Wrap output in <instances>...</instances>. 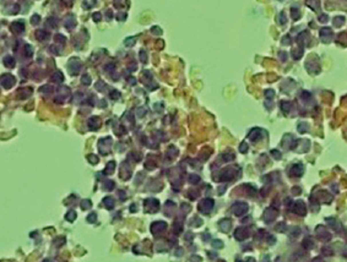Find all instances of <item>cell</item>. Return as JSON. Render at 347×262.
<instances>
[{"instance_id": "cell-5", "label": "cell", "mask_w": 347, "mask_h": 262, "mask_svg": "<svg viewBox=\"0 0 347 262\" xmlns=\"http://www.w3.org/2000/svg\"><path fill=\"white\" fill-rule=\"evenodd\" d=\"M75 217H76V214L71 211V212H70V213H69L68 216H66V219H69V221H74V219H75Z\"/></svg>"}, {"instance_id": "cell-10", "label": "cell", "mask_w": 347, "mask_h": 262, "mask_svg": "<svg viewBox=\"0 0 347 262\" xmlns=\"http://www.w3.org/2000/svg\"><path fill=\"white\" fill-rule=\"evenodd\" d=\"M93 20L94 21H99V20H101V14H94L93 15Z\"/></svg>"}, {"instance_id": "cell-2", "label": "cell", "mask_w": 347, "mask_h": 262, "mask_svg": "<svg viewBox=\"0 0 347 262\" xmlns=\"http://www.w3.org/2000/svg\"><path fill=\"white\" fill-rule=\"evenodd\" d=\"M23 28H25V26H23V22H22V21H16V22H14V23L11 25V29H12V31H14L15 33L22 32Z\"/></svg>"}, {"instance_id": "cell-7", "label": "cell", "mask_w": 347, "mask_h": 262, "mask_svg": "<svg viewBox=\"0 0 347 262\" xmlns=\"http://www.w3.org/2000/svg\"><path fill=\"white\" fill-rule=\"evenodd\" d=\"M31 21H32V23H38V21H40V16L38 15H34V16H32V19H31Z\"/></svg>"}, {"instance_id": "cell-4", "label": "cell", "mask_w": 347, "mask_h": 262, "mask_svg": "<svg viewBox=\"0 0 347 262\" xmlns=\"http://www.w3.org/2000/svg\"><path fill=\"white\" fill-rule=\"evenodd\" d=\"M36 36L40 41H43V39H46V38H48V33H47L46 31H37Z\"/></svg>"}, {"instance_id": "cell-3", "label": "cell", "mask_w": 347, "mask_h": 262, "mask_svg": "<svg viewBox=\"0 0 347 262\" xmlns=\"http://www.w3.org/2000/svg\"><path fill=\"white\" fill-rule=\"evenodd\" d=\"M4 64H5V66H7V67H14L15 66V60L12 57H5L4 58Z\"/></svg>"}, {"instance_id": "cell-1", "label": "cell", "mask_w": 347, "mask_h": 262, "mask_svg": "<svg viewBox=\"0 0 347 262\" xmlns=\"http://www.w3.org/2000/svg\"><path fill=\"white\" fill-rule=\"evenodd\" d=\"M1 83L4 85L5 88H10L11 86H14L15 83V77L11 76L10 74H5L1 76Z\"/></svg>"}, {"instance_id": "cell-11", "label": "cell", "mask_w": 347, "mask_h": 262, "mask_svg": "<svg viewBox=\"0 0 347 262\" xmlns=\"http://www.w3.org/2000/svg\"><path fill=\"white\" fill-rule=\"evenodd\" d=\"M240 151H242V152L247 151V146H245V145H242V146H240Z\"/></svg>"}, {"instance_id": "cell-9", "label": "cell", "mask_w": 347, "mask_h": 262, "mask_svg": "<svg viewBox=\"0 0 347 262\" xmlns=\"http://www.w3.org/2000/svg\"><path fill=\"white\" fill-rule=\"evenodd\" d=\"M90 81H91V80H90V77H88V76H84V77H82V82H84V83L88 85V83H90Z\"/></svg>"}, {"instance_id": "cell-6", "label": "cell", "mask_w": 347, "mask_h": 262, "mask_svg": "<svg viewBox=\"0 0 347 262\" xmlns=\"http://www.w3.org/2000/svg\"><path fill=\"white\" fill-rule=\"evenodd\" d=\"M26 55L27 57H31L32 55V48L29 45H26Z\"/></svg>"}, {"instance_id": "cell-8", "label": "cell", "mask_w": 347, "mask_h": 262, "mask_svg": "<svg viewBox=\"0 0 347 262\" xmlns=\"http://www.w3.org/2000/svg\"><path fill=\"white\" fill-rule=\"evenodd\" d=\"M134 41H135V38H128L127 41H125V44L127 45H133V43H134Z\"/></svg>"}]
</instances>
